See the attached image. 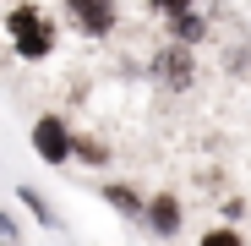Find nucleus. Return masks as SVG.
<instances>
[{
    "label": "nucleus",
    "mask_w": 251,
    "mask_h": 246,
    "mask_svg": "<svg viewBox=\"0 0 251 246\" xmlns=\"http://www.w3.org/2000/svg\"><path fill=\"white\" fill-rule=\"evenodd\" d=\"M66 11H71V22L88 38H104L115 27V0H66Z\"/></svg>",
    "instance_id": "7ed1b4c3"
},
{
    "label": "nucleus",
    "mask_w": 251,
    "mask_h": 246,
    "mask_svg": "<svg viewBox=\"0 0 251 246\" xmlns=\"http://www.w3.org/2000/svg\"><path fill=\"white\" fill-rule=\"evenodd\" d=\"M202 33H207V27H202V17H191V11H186L180 22H175V38H180V44H197Z\"/></svg>",
    "instance_id": "0eeeda50"
},
{
    "label": "nucleus",
    "mask_w": 251,
    "mask_h": 246,
    "mask_svg": "<svg viewBox=\"0 0 251 246\" xmlns=\"http://www.w3.org/2000/svg\"><path fill=\"white\" fill-rule=\"evenodd\" d=\"M71 153H82V164H104V148L99 142H88V137H76V148Z\"/></svg>",
    "instance_id": "1a4fd4ad"
},
{
    "label": "nucleus",
    "mask_w": 251,
    "mask_h": 246,
    "mask_svg": "<svg viewBox=\"0 0 251 246\" xmlns=\"http://www.w3.org/2000/svg\"><path fill=\"white\" fill-rule=\"evenodd\" d=\"M153 71H158V77H170L175 88H186V82H191V55H186V50H164V55L153 60Z\"/></svg>",
    "instance_id": "39448f33"
},
{
    "label": "nucleus",
    "mask_w": 251,
    "mask_h": 246,
    "mask_svg": "<svg viewBox=\"0 0 251 246\" xmlns=\"http://www.w3.org/2000/svg\"><path fill=\"white\" fill-rule=\"evenodd\" d=\"M202 246H240V235H235V230H207Z\"/></svg>",
    "instance_id": "9d476101"
},
{
    "label": "nucleus",
    "mask_w": 251,
    "mask_h": 246,
    "mask_svg": "<svg viewBox=\"0 0 251 246\" xmlns=\"http://www.w3.org/2000/svg\"><path fill=\"white\" fill-rule=\"evenodd\" d=\"M17 197H22V202H27V208H33V214H38V219H44V224H60V219H55V214H50V202H44V197H38V191H33V186H22V191H17Z\"/></svg>",
    "instance_id": "6e6552de"
},
{
    "label": "nucleus",
    "mask_w": 251,
    "mask_h": 246,
    "mask_svg": "<svg viewBox=\"0 0 251 246\" xmlns=\"http://www.w3.org/2000/svg\"><path fill=\"white\" fill-rule=\"evenodd\" d=\"M148 6H153V11H164V17H186L191 0H148Z\"/></svg>",
    "instance_id": "9b49d317"
},
{
    "label": "nucleus",
    "mask_w": 251,
    "mask_h": 246,
    "mask_svg": "<svg viewBox=\"0 0 251 246\" xmlns=\"http://www.w3.org/2000/svg\"><path fill=\"white\" fill-rule=\"evenodd\" d=\"M33 148H38V159H44V164H66L71 148H76V137L66 132L60 115H38V120H33Z\"/></svg>",
    "instance_id": "f03ea898"
},
{
    "label": "nucleus",
    "mask_w": 251,
    "mask_h": 246,
    "mask_svg": "<svg viewBox=\"0 0 251 246\" xmlns=\"http://www.w3.org/2000/svg\"><path fill=\"white\" fill-rule=\"evenodd\" d=\"M6 33H11V44H17V55L22 60H44L50 50H55V27H50V17L33 6H17L11 17H6Z\"/></svg>",
    "instance_id": "f257e3e1"
},
{
    "label": "nucleus",
    "mask_w": 251,
    "mask_h": 246,
    "mask_svg": "<svg viewBox=\"0 0 251 246\" xmlns=\"http://www.w3.org/2000/svg\"><path fill=\"white\" fill-rule=\"evenodd\" d=\"M104 202H109V208H120V214H142V202H137L131 186H104Z\"/></svg>",
    "instance_id": "423d86ee"
},
{
    "label": "nucleus",
    "mask_w": 251,
    "mask_h": 246,
    "mask_svg": "<svg viewBox=\"0 0 251 246\" xmlns=\"http://www.w3.org/2000/svg\"><path fill=\"white\" fill-rule=\"evenodd\" d=\"M148 224H153L158 235H175V230H180V202H175L170 191L153 197V202H148Z\"/></svg>",
    "instance_id": "20e7f679"
},
{
    "label": "nucleus",
    "mask_w": 251,
    "mask_h": 246,
    "mask_svg": "<svg viewBox=\"0 0 251 246\" xmlns=\"http://www.w3.org/2000/svg\"><path fill=\"white\" fill-rule=\"evenodd\" d=\"M0 241H17V224H11L6 214H0Z\"/></svg>",
    "instance_id": "f8f14e48"
}]
</instances>
